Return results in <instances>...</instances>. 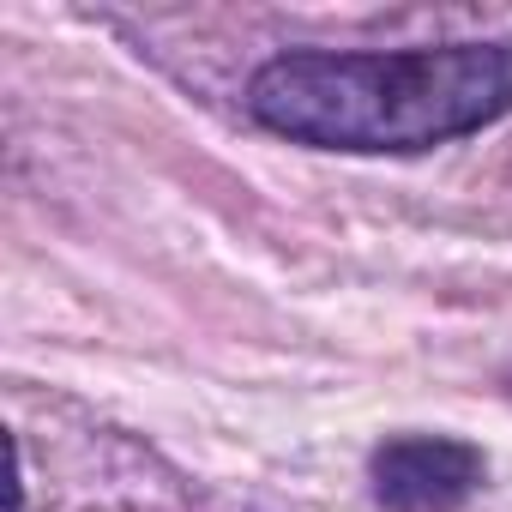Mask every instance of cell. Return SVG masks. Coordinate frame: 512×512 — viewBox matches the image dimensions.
Segmentation results:
<instances>
[{
    "instance_id": "obj_2",
    "label": "cell",
    "mask_w": 512,
    "mask_h": 512,
    "mask_svg": "<svg viewBox=\"0 0 512 512\" xmlns=\"http://www.w3.org/2000/svg\"><path fill=\"white\" fill-rule=\"evenodd\" d=\"M482 482V452L452 434H398L374 452V500L386 512H458Z\"/></svg>"
},
{
    "instance_id": "obj_1",
    "label": "cell",
    "mask_w": 512,
    "mask_h": 512,
    "mask_svg": "<svg viewBox=\"0 0 512 512\" xmlns=\"http://www.w3.org/2000/svg\"><path fill=\"white\" fill-rule=\"evenodd\" d=\"M260 127L320 151H428L512 109V43L398 55H278L253 73Z\"/></svg>"
}]
</instances>
